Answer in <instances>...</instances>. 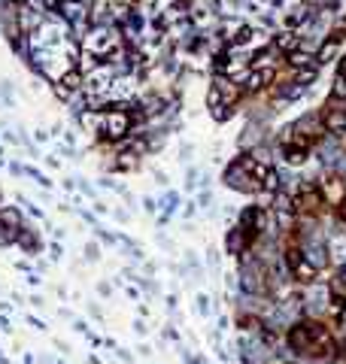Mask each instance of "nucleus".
<instances>
[{
  "label": "nucleus",
  "mask_w": 346,
  "mask_h": 364,
  "mask_svg": "<svg viewBox=\"0 0 346 364\" xmlns=\"http://www.w3.org/2000/svg\"><path fill=\"white\" fill-rule=\"evenodd\" d=\"M264 167H268V164H261V161L252 158V152H240V155L234 158L228 164V170H225L228 188L243 191V195H261V174H264Z\"/></svg>",
  "instance_id": "1"
},
{
  "label": "nucleus",
  "mask_w": 346,
  "mask_h": 364,
  "mask_svg": "<svg viewBox=\"0 0 346 364\" xmlns=\"http://www.w3.org/2000/svg\"><path fill=\"white\" fill-rule=\"evenodd\" d=\"M319 113H322V121H325V128H328V134H343L346 131V97L331 91Z\"/></svg>",
  "instance_id": "2"
},
{
  "label": "nucleus",
  "mask_w": 346,
  "mask_h": 364,
  "mask_svg": "<svg viewBox=\"0 0 346 364\" xmlns=\"http://www.w3.org/2000/svg\"><path fill=\"white\" fill-rule=\"evenodd\" d=\"M319 188H322V195L325 200H328V207H340L346 204V179L338 174V170H331V174H325L322 182H319Z\"/></svg>",
  "instance_id": "3"
},
{
  "label": "nucleus",
  "mask_w": 346,
  "mask_h": 364,
  "mask_svg": "<svg viewBox=\"0 0 346 364\" xmlns=\"http://www.w3.org/2000/svg\"><path fill=\"white\" fill-rule=\"evenodd\" d=\"M338 52H340V43H334V40H328V37H325V43L319 46V52H316L319 67H322V64H331V61L338 58Z\"/></svg>",
  "instance_id": "4"
},
{
  "label": "nucleus",
  "mask_w": 346,
  "mask_h": 364,
  "mask_svg": "<svg viewBox=\"0 0 346 364\" xmlns=\"http://www.w3.org/2000/svg\"><path fill=\"white\" fill-rule=\"evenodd\" d=\"M325 37L343 46V43H346V16H340V18H338V22H334V25H328V34H325Z\"/></svg>",
  "instance_id": "5"
},
{
  "label": "nucleus",
  "mask_w": 346,
  "mask_h": 364,
  "mask_svg": "<svg viewBox=\"0 0 346 364\" xmlns=\"http://www.w3.org/2000/svg\"><path fill=\"white\" fill-rule=\"evenodd\" d=\"M18 243H22L25 249H37V240H34V234H30V231H18Z\"/></svg>",
  "instance_id": "6"
},
{
  "label": "nucleus",
  "mask_w": 346,
  "mask_h": 364,
  "mask_svg": "<svg viewBox=\"0 0 346 364\" xmlns=\"http://www.w3.org/2000/svg\"><path fill=\"white\" fill-rule=\"evenodd\" d=\"M334 95L346 97V73H338V83H334Z\"/></svg>",
  "instance_id": "7"
},
{
  "label": "nucleus",
  "mask_w": 346,
  "mask_h": 364,
  "mask_svg": "<svg viewBox=\"0 0 346 364\" xmlns=\"http://www.w3.org/2000/svg\"><path fill=\"white\" fill-rule=\"evenodd\" d=\"M340 73H346V55L340 58Z\"/></svg>",
  "instance_id": "8"
},
{
  "label": "nucleus",
  "mask_w": 346,
  "mask_h": 364,
  "mask_svg": "<svg viewBox=\"0 0 346 364\" xmlns=\"http://www.w3.org/2000/svg\"><path fill=\"white\" fill-rule=\"evenodd\" d=\"M328 364H346V358H338V361H328Z\"/></svg>",
  "instance_id": "9"
},
{
  "label": "nucleus",
  "mask_w": 346,
  "mask_h": 364,
  "mask_svg": "<svg viewBox=\"0 0 346 364\" xmlns=\"http://www.w3.org/2000/svg\"><path fill=\"white\" fill-rule=\"evenodd\" d=\"M9 4H25V0H9Z\"/></svg>",
  "instance_id": "10"
}]
</instances>
